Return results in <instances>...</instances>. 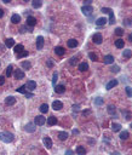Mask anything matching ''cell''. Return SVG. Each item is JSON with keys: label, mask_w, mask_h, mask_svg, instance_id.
Here are the masks:
<instances>
[{"label": "cell", "mask_w": 132, "mask_h": 155, "mask_svg": "<svg viewBox=\"0 0 132 155\" xmlns=\"http://www.w3.org/2000/svg\"><path fill=\"white\" fill-rule=\"evenodd\" d=\"M44 144H45V147H46L47 149H50V148L52 147V141H51V138L45 137V138H44Z\"/></svg>", "instance_id": "cell-14"}, {"label": "cell", "mask_w": 132, "mask_h": 155, "mask_svg": "<svg viewBox=\"0 0 132 155\" xmlns=\"http://www.w3.org/2000/svg\"><path fill=\"white\" fill-rule=\"evenodd\" d=\"M26 89L29 90V91H34L37 89V83L33 81V80H29L27 84H26Z\"/></svg>", "instance_id": "cell-4"}, {"label": "cell", "mask_w": 132, "mask_h": 155, "mask_svg": "<svg viewBox=\"0 0 132 155\" xmlns=\"http://www.w3.org/2000/svg\"><path fill=\"white\" fill-rule=\"evenodd\" d=\"M92 41L95 42V44H102V41H103V36H102V34H99V33H96L93 36H92Z\"/></svg>", "instance_id": "cell-2"}, {"label": "cell", "mask_w": 132, "mask_h": 155, "mask_svg": "<svg viewBox=\"0 0 132 155\" xmlns=\"http://www.w3.org/2000/svg\"><path fill=\"white\" fill-rule=\"evenodd\" d=\"M4 16V11H3V9H0V17H3Z\"/></svg>", "instance_id": "cell-53"}, {"label": "cell", "mask_w": 132, "mask_h": 155, "mask_svg": "<svg viewBox=\"0 0 132 155\" xmlns=\"http://www.w3.org/2000/svg\"><path fill=\"white\" fill-rule=\"evenodd\" d=\"M126 93L128 97H132V87H126Z\"/></svg>", "instance_id": "cell-41"}, {"label": "cell", "mask_w": 132, "mask_h": 155, "mask_svg": "<svg viewBox=\"0 0 132 155\" xmlns=\"http://www.w3.org/2000/svg\"><path fill=\"white\" fill-rule=\"evenodd\" d=\"M4 83H5V78L0 76V85H4Z\"/></svg>", "instance_id": "cell-47"}, {"label": "cell", "mask_w": 132, "mask_h": 155, "mask_svg": "<svg viewBox=\"0 0 132 155\" xmlns=\"http://www.w3.org/2000/svg\"><path fill=\"white\" fill-rule=\"evenodd\" d=\"M68 46L69 47H76L78 46V41L75 39H70V40H68Z\"/></svg>", "instance_id": "cell-27"}, {"label": "cell", "mask_w": 132, "mask_h": 155, "mask_svg": "<svg viewBox=\"0 0 132 155\" xmlns=\"http://www.w3.org/2000/svg\"><path fill=\"white\" fill-rule=\"evenodd\" d=\"M87 68H88V64H87L86 62H82V63H80V64H79V70H81V71L87 70Z\"/></svg>", "instance_id": "cell-21"}, {"label": "cell", "mask_w": 132, "mask_h": 155, "mask_svg": "<svg viewBox=\"0 0 132 155\" xmlns=\"http://www.w3.org/2000/svg\"><path fill=\"white\" fill-rule=\"evenodd\" d=\"M122 114H124V115H126V118H125L126 120H130V119H131V114H130L128 112H122Z\"/></svg>", "instance_id": "cell-45"}, {"label": "cell", "mask_w": 132, "mask_h": 155, "mask_svg": "<svg viewBox=\"0 0 132 155\" xmlns=\"http://www.w3.org/2000/svg\"><path fill=\"white\" fill-rule=\"evenodd\" d=\"M116 85H117V80H111V81H109V83L107 84L105 89H107V90H111V89L115 87Z\"/></svg>", "instance_id": "cell-11"}, {"label": "cell", "mask_w": 132, "mask_h": 155, "mask_svg": "<svg viewBox=\"0 0 132 155\" xmlns=\"http://www.w3.org/2000/svg\"><path fill=\"white\" fill-rule=\"evenodd\" d=\"M73 110H79V106H73Z\"/></svg>", "instance_id": "cell-52"}, {"label": "cell", "mask_w": 132, "mask_h": 155, "mask_svg": "<svg viewBox=\"0 0 132 155\" xmlns=\"http://www.w3.org/2000/svg\"><path fill=\"white\" fill-rule=\"evenodd\" d=\"M69 63H70L72 65H75V64L78 63V58H76V57H73V58L70 59V62H69Z\"/></svg>", "instance_id": "cell-43"}, {"label": "cell", "mask_w": 132, "mask_h": 155, "mask_svg": "<svg viewBox=\"0 0 132 155\" xmlns=\"http://www.w3.org/2000/svg\"><path fill=\"white\" fill-rule=\"evenodd\" d=\"M111 130H113L114 132H117V131H120V130H121V125H120V124H115V122H113V124H111Z\"/></svg>", "instance_id": "cell-23"}, {"label": "cell", "mask_w": 132, "mask_h": 155, "mask_svg": "<svg viewBox=\"0 0 132 155\" xmlns=\"http://www.w3.org/2000/svg\"><path fill=\"white\" fill-rule=\"evenodd\" d=\"M58 138H59L61 141H66V139L68 138V133H67V132H64V131H62V132H59V133H58Z\"/></svg>", "instance_id": "cell-24"}, {"label": "cell", "mask_w": 132, "mask_h": 155, "mask_svg": "<svg viewBox=\"0 0 132 155\" xmlns=\"http://www.w3.org/2000/svg\"><path fill=\"white\" fill-rule=\"evenodd\" d=\"M0 139L5 143H10L14 141V134L9 132H0Z\"/></svg>", "instance_id": "cell-1"}, {"label": "cell", "mask_w": 132, "mask_h": 155, "mask_svg": "<svg viewBox=\"0 0 132 155\" xmlns=\"http://www.w3.org/2000/svg\"><path fill=\"white\" fill-rule=\"evenodd\" d=\"M107 110H108V113H109V114H111V115H113V114H115V113H116V108H115V107H114V106H109V107H108V109H107Z\"/></svg>", "instance_id": "cell-30"}, {"label": "cell", "mask_w": 132, "mask_h": 155, "mask_svg": "<svg viewBox=\"0 0 132 155\" xmlns=\"http://www.w3.org/2000/svg\"><path fill=\"white\" fill-rule=\"evenodd\" d=\"M110 70H111V73H119V71H120V68H119L117 65H114V67L110 68Z\"/></svg>", "instance_id": "cell-37"}, {"label": "cell", "mask_w": 132, "mask_h": 155, "mask_svg": "<svg viewBox=\"0 0 132 155\" xmlns=\"http://www.w3.org/2000/svg\"><path fill=\"white\" fill-rule=\"evenodd\" d=\"M47 124H49L50 126L56 125V124H57V118H56V116H50V118L47 119Z\"/></svg>", "instance_id": "cell-16"}, {"label": "cell", "mask_w": 132, "mask_h": 155, "mask_svg": "<svg viewBox=\"0 0 132 155\" xmlns=\"http://www.w3.org/2000/svg\"><path fill=\"white\" fill-rule=\"evenodd\" d=\"M5 103H6V104H9V106H12V104H15V103H16V98H15V97H12V96H9V97L5 99Z\"/></svg>", "instance_id": "cell-13"}, {"label": "cell", "mask_w": 132, "mask_h": 155, "mask_svg": "<svg viewBox=\"0 0 132 155\" xmlns=\"http://www.w3.org/2000/svg\"><path fill=\"white\" fill-rule=\"evenodd\" d=\"M115 34H116V35H119V36H121V35L124 34V30H122L121 28H116V30H115Z\"/></svg>", "instance_id": "cell-39"}, {"label": "cell", "mask_w": 132, "mask_h": 155, "mask_svg": "<svg viewBox=\"0 0 132 155\" xmlns=\"http://www.w3.org/2000/svg\"><path fill=\"white\" fill-rule=\"evenodd\" d=\"M27 56H28V51H23V52H21V53L17 55L18 58H23V57H27Z\"/></svg>", "instance_id": "cell-36"}, {"label": "cell", "mask_w": 132, "mask_h": 155, "mask_svg": "<svg viewBox=\"0 0 132 155\" xmlns=\"http://www.w3.org/2000/svg\"><path fill=\"white\" fill-rule=\"evenodd\" d=\"M126 24H127V26H131V20H127V22H126Z\"/></svg>", "instance_id": "cell-54"}, {"label": "cell", "mask_w": 132, "mask_h": 155, "mask_svg": "<svg viewBox=\"0 0 132 155\" xmlns=\"http://www.w3.org/2000/svg\"><path fill=\"white\" fill-rule=\"evenodd\" d=\"M76 154L79 155H85L86 154V149L84 147H76Z\"/></svg>", "instance_id": "cell-25"}, {"label": "cell", "mask_w": 132, "mask_h": 155, "mask_svg": "<svg viewBox=\"0 0 132 155\" xmlns=\"http://www.w3.org/2000/svg\"><path fill=\"white\" fill-rule=\"evenodd\" d=\"M15 53L16 55H18V53H21V52H23L24 51V47H23V45H21V44H18V45H16L15 46Z\"/></svg>", "instance_id": "cell-12"}, {"label": "cell", "mask_w": 132, "mask_h": 155, "mask_svg": "<svg viewBox=\"0 0 132 155\" xmlns=\"http://www.w3.org/2000/svg\"><path fill=\"white\" fill-rule=\"evenodd\" d=\"M27 28H28V26H26V27H22V28H21V33H24V32H27Z\"/></svg>", "instance_id": "cell-50"}, {"label": "cell", "mask_w": 132, "mask_h": 155, "mask_svg": "<svg viewBox=\"0 0 132 155\" xmlns=\"http://www.w3.org/2000/svg\"><path fill=\"white\" fill-rule=\"evenodd\" d=\"M92 10H93V9H92V6H86V5H85V6H82V7H81L82 14H84V15H86V16L91 15V14H92Z\"/></svg>", "instance_id": "cell-5"}, {"label": "cell", "mask_w": 132, "mask_h": 155, "mask_svg": "<svg viewBox=\"0 0 132 155\" xmlns=\"http://www.w3.org/2000/svg\"><path fill=\"white\" fill-rule=\"evenodd\" d=\"M47 110H49V106L46 104V103H44V104H41L40 106V112L44 114V113H47Z\"/></svg>", "instance_id": "cell-29"}, {"label": "cell", "mask_w": 132, "mask_h": 155, "mask_svg": "<svg viewBox=\"0 0 132 155\" xmlns=\"http://www.w3.org/2000/svg\"><path fill=\"white\" fill-rule=\"evenodd\" d=\"M47 65L51 68V67H53V62L51 61V59H47Z\"/></svg>", "instance_id": "cell-48"}, {"label": "cell", "mask_w": 132, "mask_h": 155, "mask_svg": "<svg viewBox=\"0 0 132 155\" xmlns=\"http://www.w3.org/2000/svg\"><path fill=\"white\" fill-rule=\"evenodd\" d=\"M34 126H35V124H32V122L28 124V125L26 126V131H28V132H34V131H35V127H34Z\"/></svg>", "instance_id": "cell-22"}, {"label": "cell", "mask_w": 132, "mask_h": 155, "mask_svg": "<svg viewBox=\"0 0 132 155\" xmlns=\"http://www.w3.org/2000/svg\"><path fill=\"white\" fill-rule=\"evenodd\" d=\"M111 155H120V154H119V153H117V151H114V153H113V154H111Z\"/></svg>", "instance_id": "cell-57"}, {"label": "cell", "mask_w": 132, "mask_h": 155, "mask_svg": "<svg viewBox=\"0 0 132 155\" xmlns=\"http://www.w3.org/2000/svg\"><path fill=\"white\" fill-rule=\"evenodd\" d=\"M55 52H56L58 56H63V55L66 53V50H64L63 47H59V46H58V47L55 49Z\"/></svg>", "instance_id": "cell-18"}, {"label": "cell", "mask_w": 132, "mask_h": 155, "mask_svg": "<svg viewBox=\"0 0 132 155\" xmlns=\"http://www.w3.org/2000/svg\"><path fill=\"white\" fill-rule=\"evenodd\" d=\"M17 92H20V93H27V89H26V85H23V86H21V87H18L17 89Z\"/></svg>", "instance_id": "cell-33"}, {"label": "cell", "mask_w": 132, "mask_h": 155, "mask_svg": "<svg viewBox=\"0 0 132 155\" xmlns=\"http://www.w3.org/2000/svg\"><path fill=\"white\" fill-rule=\"evenodd\" d=\"M35 24H37V20H35L33 16H29V17L27 18V26L32 28V27H34Z\"/></svg>", "instance_id": "cell-6"}, {"label": "cell", "mask_w": 132, "mask_h": 155, "mask_svg": "<svg viewBox=\"0 0 132 155\" xmlns=\"http://www.w3.org/2000/svg\"><path fill=\"white\" fill-rule=\"evenodd\" d=\"M44 47V38L43 36H38L37 38V49L41 50Z\"/></svg>", "instance_id": "cell-7"}, {"label": "cell", "mask_w": 132, "mask_h": 155, "mask_svg": "<svg viewBox=\"0 0 132 155\" xmlns=\"http://www.w3.org/2000/svg\"><path fill=\"white\" fill-rule=\"evenodd\" d=\"M110 11H111V9H109V7H103V9H102V12H103V14H108V15H109Z\"/></svg>", "instance_id": "cell-44"}, {"label": "cell", "mask_w": 132, "mask_h": 155, "mask_svg": "<svg viewBox=\"0 0 132 155\" xmlns=\"http://www.w3.org/2000/svg\"><path fill=\"white\" fill-rule=\"evenodd\" d=\"M131 56H132L131 50H125V51H124V57H125V58H131Z\"/></svg>", "instance_id": "cell-31"}, {"label": "cell", "mask_w": 132, "mask_h": 155, "mask_svg": "<svg viewBox=\"0 0 132 155\" xmlns=\"http://www.w3.org/2000/svg\"><path fill=\"white\" fill-rule=\"evenodd\" d=\"M52 108H53L55 110H59V109L63 108V104H62L61 101H55V102L52 103Z\"/></svg>", "instance_id": "cell-8"}, {"label": "cell", "mask_w": 132, "mask_h": 155, "mask_svg": "<svg viewBox=\"0 0 132 155\" xmlns=\"http://www.w3.org/2000/svg\"><path fill=\"white\" fill-rule=\"evenodd\" d=\"M73 133H74V134H78V133H79V131H78V130H74V131H73Z\"/></svg>", "instance_id": "cell-55"}, {"label": "cell", "mask_w": 132, "mask_h": 155, "mask_svg": "<svg viewBox=\"0 0 132 155\" xmlns=\"http://www.w3.org/2000/svg\"><path fill=\"white\" fill-rule=\"evenodd\" d=\"M12 70H14V67H12V65H9V67L6 68V75H7V76H11V75H12Z\"/></svg>", "instance_id": "cell-32"}, {"label": "cell", "mask_w": 132, "mask_h": 155, "mask_svg": "<svg viewBox=\"0 0 132 155\" xmlns=\"http://www.w3.org/2000/svg\"><path fill=\"white\" fill-rule=\"evenodd\" d=\"M57 78H58V74H57V73L55 71V73H53V79H52V84H53V85H56V81H57Z\"/></svg>", "instance_id": "cell-42"}, {"label": "cell", "mask_w": 132, "mask_h": 155, "mask_svg": "<svg viewBox=\"0 0 132 155\" xmlns=\"http://www.w3.org/2000/svg\"><path fill=\"white\" fill-rule=\"evenodd\" d=\"M45 122H46V119H45L43 115H38V116L35 118V120H34V124H35V125H39V126L44 125Z\"/></svg>", "instance_id": "cell-3"}, {"label": "cell", "mask_w": 132, "mask_h": 155, "mask_svg": "<svg viewBox=\"0 0 132 155\" xmlns=\"http://www.w3.org/2000/svg\"><path fill=\"white\" fill-rule=\"evenodd\" d=\"M113 62H114V57H113V56L108 55V56L104 57V63H105V64H111Z\"/></svg>", "instance_id": "cell-17"}, {"label": "cell", "mask_w": 132, "mask_h": 155, "mask_svg": "<svg viewBox=\"0 0 132 155\" xmlns=\"http://www.w3.org/2000/svg\"><path fill=\"white\" fill-rule=\"evenodd\" d=\"M5 45H6L7 47H12V46L15 45V40H14V39H11V38H9V39H6V40H5Z\"/></svg>", "instance_id": "cell-20"}, {"label": "cell", "mask_w": 132, "mask_h": 155, "mask_svg": "<svg viewBox=\"0 0 132 155\" xmlns=\"http://www.w3.org/2000/svg\"><path fill=\"white\" fill-rule=\"evenodd\" d=\"M55 91H56L57 93H63V92L66 91V87H64V85H58V86L55 87Z\"/></svg>", "instance_id": "cell-19"}, {"label": "cell", "mask_w": 132, "mask_h": 155, "mask_svg": "<svg viewBox=\"0 0 132 155\" xmlns=\"http://www.w3.org/2000/svg\"><path fill=\"white\" fill-rule=\"evenodd\" d=\"M88 57H90L92 61H97V56H96V53H93V52H90V53H88Z\"/></svg>", "instance_id": "cell-40"}, {"label": "cell", "mask_w": 132, "mask_h": 155, "mask_svg": "<svg viewBox=\"0 0 132 155\" xmlns=\"http://www.w3.org/2000/svg\"><path fill=\"white\" fill-rule=\"evenodd\" d=\"M15 78H16V79H18V80H21V79H23V78H24V73L21 69H17L15 71Z\"/></svg>", "instance_id": "cell-9"}, {"label": "cell", "mask_w": 132, "mask_h": 155, "mask_svg": "<svg viewBox=\"0 0 132 155\" xmlns=\"http://www.w3.org/2000/svg\"><path fill=\"white\" fill-rule=\"evenodd\" d=\"M131 128H132V124H131Z\"/></svg>", "instance_id": "cell-58"}, {"label": "cell", "mask_w": 132, "mask_h": 155, "mask_svg": "<svg viewBox=\"0 0 132 155\" xmlns=\"http://www.w3.org/2000/svg\"><path fill=\"white\" fill-rule=\"evenodd\" d=\"M95 103H96V104H102V103H103V99H102V98H96Z\"/></svg>", "instance_id": "cell-46"}, {"label": "cell", "mask_w": 132, "mask_h": 155, "mask_svg": "<svg viewBox=\"0 0 132 155\" xmlns=\"http://www.w3.org/2000/svg\"><path fill=\"white\" fill-rule=\"evenodd\" d=\"M115 46H116L117 49H122V47L125 46V41H124L122 39H117V40H115Z\"/></svg>", "instance_id": "cell-15"}, {"label": "cell", "mask_w": 132, "mask_h": 155, "mask_svg": "<svg viewBox=\"0 0 132 155\" xmlns=\"http://www.w3.org/2000/svg\"><path fill=\"white\" fill-rule=\"evenodd\" d=\"M120 138H121V139H127V138H128V132H127V131H122V132L120 133Z\"/></svg>", "instance_id": "cell-34"}, {"label": "cell", "mask_w": 132, "mask_h": 155, "mask_svg": "<svg viewBox=\"0 0 132 155\" xmlns=\"http://www.w3.org/2000/svg\"><path fill=\"white\" fill-rule=\"evenodd\" d=\"M109 23H110V24H114V23H115V17H114V12H113V10L109 12Z\"/></svg>", "instance_id": "cell-28"}, {"label": "cell", "mask_w": 132, "mask_h": 155, "mask_svg": "<svg viewBox=\"0 0 132 155\" xmlns=\"http://www.w3.org/2000/svg\"><path fill=\"white\" fill-rule=\"evenodd\" d=\"M66 155H74V153H73V150H70V149H68V150L66 151Z\"/></svg>", "instance_id": "cell-49"}, {"label": "cell", "mask_w": 132, "mask_h": 155, "mask_svg": "<svg viewBox=\"0 0 132 155\" xmlns=\"http://www.w3.org/2000/svg\"><path fill=\"white\" fill-rule=\"evenodd\" d=\"M11 22H12V23H15V24L20 23V22H21V16H20V15H17V14L12 15V17H11Z\"/></svg>", "instance_id": "cell-10"}, {"label": "cell", "mask_w": 132, "mask_h": 155, "mask_svg": "<svg viewBox=\"0 0 132 155\" xmlns=\"http://www.w3.org/2000/svg\"><path fill=\"white\" fill-rule=\"evenodd\" d=\"M41 6V1H33V7H35V9H38V7H40Z\"/></svg>", "instance_id": "cell-38"}, {"label": "cell", "mask_w": 132, "mask_h": 155, "mask_svg": "<svg viewBox=\"0 0 132 155\" xmlns=\"http://www.w3.org/2000/svg\"><path fill=\"white\" fill-rule=\"evenodd\" d=\"M105 22H107V18L101 17V18H98V20L96 21V24H97V26H104V24H105Z\"/></svg>", "instance_id": "cell-26"}, {"label": "cell", "mask_w": 132, "mask_h": 155, "mask_svg": "<svg viewBox=\"0 0 132 155\" xmlns=\"http://www.w3.org/2000/svg\"><path fill=\"white\" fill-rule=\"evenodd\" d=\"M22 67H23L24 69H29V68L32 67V64H30L29 62H27V61H24V62H22Z\"/></svg>", "instance_id": "cell-35"}, {"label": "cell", "mask_w": 132, "mask_h": 155, "mask_svg": "<svg viewBox=\"0 0 132 155\" xmlns=\"http://www.w3.org/2000/svg\"><path fill=\"white\" fill-rule=\"evenodd\" d=\"M128 40H130V41H132V34H130V35H128Z\"/></svg>", "instance_id": "cell-56"}, {"label": "cell", "mask_w": 132, "mask_h": 155, "mask_svg": "<svg viewBox=\"0 0 132 155\" xmlns=\"http://www.w3.org/2000/svg\"><path fill=\"white\" fill-rule=\"evenodd\" d=\"M26 97H27V98H32V97H33V93H30V92H27V93H26Z\"/></svg>", "instance_id": "cell-51"}]
</instances>
